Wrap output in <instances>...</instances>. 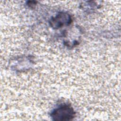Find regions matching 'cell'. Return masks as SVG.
<instances>
[{
    "mask_svg": "<svg viewBox=\"0 0 121 121\" xmlns=\"http://www.w3.org/2000/svg\"><path fill=\"white\" fill-rule=\"evenodd\" d=\"M70 16L65 12H60L55 17L51 19L49 23L53 29H58L64 25H68L71 23Z\"/></svg>",
    "mask_w": 121,
    "mask_h": 121,
    "instance_id": "obj_2",
    "label": "cell"
},
{
    "mask_svg": "<svg viewBox=\"0 0 121 121\" xmlns=\"http://www.w3.org/2000/svg\"><path fill=\"white\" fill-rule=\"evenodd\" d=\"M75 112L72 107L68 104H64L54 109L51 117L54 121H69L74 118Z\"/></svg>",
    "mask_w": 121,
    "mask_h": 121,
    "instance_id": "obj_1",
    "label": "cell"
}]
</instances>
